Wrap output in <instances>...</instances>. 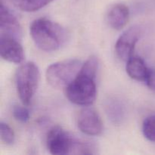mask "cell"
Instances as JSON below:
<instances>
[{"label": "cell", "mask_w": 155, "mask_h": 155, "mask_svg": "<svg viewBox=\"0 0 155 155\" xmlns=\"http://www.w3.org/2000/svg\"><path fill=\"white\" fill-rule=\"evenodd\" d=\"M30 32L36 46L47 52L60 49L69 39V33L64 27L46 18L33 21Z\"/></svg>", "instance_id": "obj_1"}, {"label": "cell", "mask_w": 155, "mask_h": 155, "mask_svg": "<svg viewBox=\"0 0 155 155\" xmlns=\"http://www.w3.org/2000/svg\"><path fill=\"white\" fill-rule=\"evenodd\" d=\"M95 78L80 71L77 77L65 88L68 100L80 106H89L93 104L97 94Z\"/></svg>", "instance_id": "obj_2"}, {"label": "cell", "mask_w": 155, "mask_h": 155, "mask_svg": "<svg viewBox=\"0 0 155 155\" xmlns=\"http://www.w3.org/2000/svg\"><path fill=\"white\" fill-rule=\"evenodd\" d=\"M39 70L33 62H27L16 71L15 82L18 94L24 105L31 102L39 83Z\"/></svg>", "instance_id": "obj_3"}, {"label": "cell", "mask_w": 155, "mask_h": 155, "mask_svg": "<svg viewBox=\"0 0 155 155\" xmlns=\"http://www.w3.org/2000/svg\"><path fill=\"white\" fill-rule=\"evenodd\" d=\"M83 66L78 59H66L51 64L45 72L48 84L55 89L67 88L77 77Z\"/></svg>", "instance_id": "obj_4"}, {"label": "cell", "mask_w": 155, "mask_h": 155, "mask_svg": "<svg viewBox=\"0 0 155 155\" xmlns=\"http://www.w3.org/2000/svg\"><path fill=\"white\" fill-rule=\"evenodd\" d=\"M77 139H74L61 127H52L47 135L46 144L49 152L54 155H66L74 153Z\"/></svg>", "instance_id": "obj_5"}, {"label": "cell", "mask_w": 155, "mask_h": 155, "mask_svg": "<svg viewBox=\"0 0 155 155\" xmlns=\"http://www.w3.org/2000/svg\"><path fill=\"white\" fill-rule=\"evenodd\" d=\"M141 35V29L133 26L120 36L115 44V51L120 59L127 61L133 55L135 47Z\"/></svg>", "instance_id": "obj_6"}, {"label": "cell", "mask_w": 155, "mask_h": 155, "mask_svg": "<svg viewBox=\"0 0 155 155\" xmlns=\"http://www.w3.org/2000/svg\"><path fill=\"white\" fill-rule=\"evenodd\" d=\"M77 126L82 133L90 136H98L103 130L99 114L90 107H85L80 110L77 117Z\"/></svg>", "instance_id": "obj_7"}, {"label": "cell", "mask_w": 155, "mask_h": 155, "mask_svg": "<svg viewBox=\"0 0 155 155\" xmlns=\"http://www.w3.org/2000/svg\"><path fill=\"white\" fill-rule=\"evenodd\" d=\"M0 54L5 61L14 64H20L24 59V51L19 39L1 34Z\"/></svg>", "instance_id": "obj_8"}, {"label": "cell", "mask_w": 155, "mask_h": 155, "mask_svg": "<svg viewBox=\"0 0 155 155\" xmlns=\"http://www.w3.org/2000/svg\"><path fill=\"white\" fill-rule=\"evenodd\" d=\"M0 30L1 34L13 36L19 40L22 38V27L19 21L3 3L0 8Z\"/></svg>", "instance_id": "obj_9"}, {"label": "cell", "mask_w": 155, "mask_h": 155, "mask_svg": "<svg viewBox=\"0 0 155 155\" xmlns=\"http://www.w3.org/2000/svg\"><path fill=\"white\" fill-rule=\"evenodd\" d=\"M107 22L111 28L120 30L124 28L130 19V10L124 4L114 5L107 14Z\"/></svg>", "instance_id": "obj_10"}, {"label": "cell", "mask_w": 155, "mask_h": 155, "mask_svg": "<svg viewBox=\"0 0 155 155\" xmlns=\"http://www.w3.org/2000/svg\"><path fill=\"white\" fill-rule=\"evenodd\" d=\"M104 110L107 117L113 124H121L126 118V106L117 98H108L104 102Z\"/></svg>", "instance_id": "obj_11"}, {"label": "cell", "mask_w": 155, "mask_h": 155, "mask_svg": "<svg viewBox=\"0 0 155 155\" xmlns=\"http://www.w3.org/2000/svg\"><path fill=\"white\" fill-rule=\"evenodd\" d=\"M148 67L142 58L133 55L127 61V73L132 79L145 82L148 71Z\"/></svg>", "instance_id": "obj_12"}, {"label": "cell", "mask_w": 155, "mask_h": 155, "mask_svg": "<svg viewBox=\"0 0 155 155\" xmlns=\"http://www.w3.org/2000/svg\"><path fill=\"white\" fill-rule=\"evenodd\" d=\"M12 4L19 10L33 12L42 8L54 0H11Z\"/></svg>", "instance_id": "obj_13"}, {"label": "cell", "mask_w": 155, "mask_h": 155, "mask_svg": "<svg viewBox=\"0 0 155 155\" xmlns=\"http://www.w3.org/2000/svg\"><path fill=\"white\" fill-rule=\"evenodd\" d=\"M142 133L148 141L155 142V114L150 115L144 120Z\"/></svg>", "instance_id": "obj_14"}, {"label": "cell", "mask_w": 155, "mask_h": 155, "mask_svg": "<svg viewBox=\"0 0 155 155\" xmlns=\"http://www.w3.org/2000/svg\"><path fill=\"white\" fill-rule=\"evenodd\" d=\"M0 135L2 141L6 145H12L15 142V136L13 130L8 124L3 121H1L0 123Z\"/></svg>", "instance_id": "obj_15"}, {"label": "cell", "mask_w": 155, "mask_h": 155, "mask_svg": "<svg viewBox=\"0 0 155 155\" xmlns=\"http://www.w3.org/2000/svg\"><path fill=\"white\" fill-rule=\"evenodd\" d=\"M13 116L18 121L21 123H26L30 120V111L27 107L24 106L16 105L14 107L13 110Z\"/></svg>", "instance_id": "obj_16"}, {"label": "cell", "mask_w": 155, "mask_h": 155, "mask_svg": "<svg viewBox=\"0 0 155 155\" xmlns=\"http://www.w3.org/2000/svg\"><path fill=\"white\" fill-rule=\"evenodd\" d=\"M145 82L150 89L155 91V68H148Z\"/></svg>", "instance_id": "obj_17"}]
</instances>
